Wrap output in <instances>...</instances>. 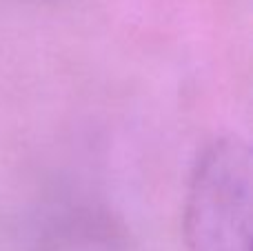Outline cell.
Segmentation results:
<instances>
[{
    "mask_svg": "<svg viewBox=\"0 0 253 251\" xmlns=\"http://www.w3.org/2000/svg\"><path fill=\"white\" fill-rule=\"evenodd\" d=\"M184 251H251V151L227 133L202 147L182 203Z\"/></svg>",
    "mask_w": 253,
    "mask_h": 251,
    "instance_id": "1",
    "label": "cell"
},
{
    "mask_svg": "<svg viewBox=\"0 0 253 251\" xmlns=\"http://www.w3.org/2000/svg\"><path fill=\"white\" fill-rule=\"evenodd\" d=\"M18 2H25V4H36V7H53V4L67 2V0H18Z\"/></svg>",
    "mask_w": 253,
    "mask_h": 251,
    "instance_id": "3",
    "label": "cell"
},
{
    "mask_svg": "<svg viewBox=\"0 0 253 251\" xmlns=\"http://www.w3.org/2000/svg\"><path fill=\"white\" fill-rule=\"evenodd\" d=\"M34 251H138L126 222L107 205L69 200L42 216Z\"/></svg>",
    "mask_w": 253,
    "mask_h": 251,
    "instance_id": "2",
    "label": "cell"
}]
</instances>
